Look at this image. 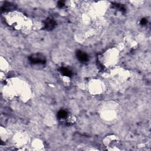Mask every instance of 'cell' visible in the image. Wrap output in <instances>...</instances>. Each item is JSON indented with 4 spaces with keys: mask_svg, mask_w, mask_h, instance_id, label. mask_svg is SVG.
<instances>
[{
    "mask_svg": "<svg viewBox=\"0 0 151 151\" xmlns=\"http://www.w3.org/2000/svg\"><path fill=\"white\" fill-rule=\"evenodd\" d=\"M29 60L32 64H44L45 63L44 57L40 54H33L29 57Z\"/></svg>",
    "mask_w": 151,
    "mask_h": 151,
    "instance_id": "7a4b0ae2",
    "label": "cell"
},
{
    "mask_svg": "<svg viewBox=\"0 0 151 151\" xmlns=\"http://www.w3.org/2000/svg\"><path fill=\"white\" fill-rule=\"evenodd\" d=\"M65 5L64 4V1H60L58 2V6L60 8H62L63 6H64Z\"/></svg>",
    "mask_w": 151,
    "mask_h": 151,
    "instance_id": "8992f818",
    "label": "cell"
},
{
    "mask_svg": "<svg viewBox=\"0 0 151 151\" xmlns=\"http://www.w3.org/2000/svg\"><path fill=\"white\" fill-rule=\"evenodd\" d=\"M57 117L60 122H64L67 125L71 124L74 122L73 118H71V116L65 110H60L57 113Z\"/></svg>",
    "mask_w": 151,
    "mask_h": 151,
    "instance_id": "6da1fadb",
    "label": "cell"
},
{
    "mask_svg": "<svg viewBox=\"0 0 151 151\" xmlns=\"http://www.w3.org/2000/svg\"><path fill=\"white\" fill-rule=\"evenodd\" d=\"M59 71L63 76L66 77H71L73 74L71 70L65 67H61L59 68Z\"/></svg>",
    "mask_w": 151,
    "mask_h": 151,
    "instance_id": "5b68a950",
    "label": "cell"
},
{
    "mask_svg": "<svg viewBox=\"0 0 151 151\" xmlns=\"http://www.w3.org/2000/svg\"><path fill=\"white\" fill-rule=\"evenodd\" d=\"M140 24L142 25H145L147 24V19H145V18H143V19H142L141 21H140Z\"/></svg>",
    "mask_w": 151,
    "mask_h": 151,
    "instance_id": "52a82bcc",
    "label": "cell"
},
{
    "mask_svg": "<svg viewBox=\"0 0 151 151\" xmlns=\"http://www.w3.org/2000/svg\"><path fill=\"white\" fill-rule=\"evenodd\" d=\"M76 55H77V58H78V60L81 62L85 63L88 60V55L83 51H77L76 52Z\"/></svg>",
    "mask_w": 151,
    "mask_h": 151,
    "instance_id": "277c9868",
    "label": "cell"
},
{
    "mask_svg": "<svg viewBox=\"0 0 151 151\" xmlns=\"http://www.w3.org/2000/svg\"><path fill=\"white\" fill-rule=\"evenodd\" d=\"M56 25L55 21L52 18H48L44 22V28L48 31L52 30Z\"/></svg>",
    "mask_w": 151,
    "mask_h": 151,
    "instance_id": "3957f363",
    "label": "cell"
}]
</instances>
